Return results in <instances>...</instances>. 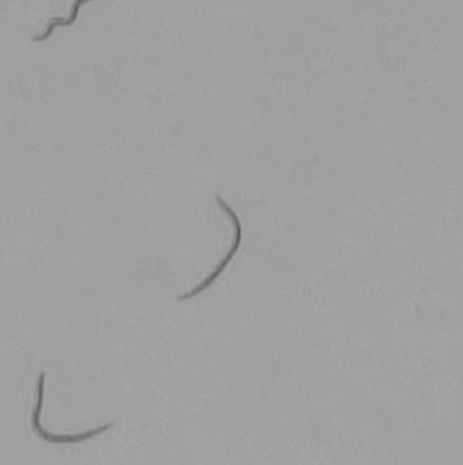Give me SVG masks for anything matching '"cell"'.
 Here are the masks:
<instances>
[{
  "instance_id": "obj_1",
  "label": "cell",
  "mask_w": 463,
  "mask_h": 465,
  "mask_svg": "<svg viewBox=\"0 0 463 465\" xmlns=\"http://www.w3.org/2000/svg\"><path fill=\"white\" fill-rule=\"evenodd\" d=\"M44 383H46V374L42 372L38 375V382H36V401H34V411H32V428H34V434L40 440L48 442V444H54V446H69V444H81L85 440H94L103 432L110 431L113 428V423L100 424L94 430H87V431L74 432V434H53V432L46 431L44 426L42 424V411L43 403H44Z\"/></svg>"
},
{
  "instance_id": "obj_2",
  "label": "cell",
  "mask_w": 463,
  "mask_h": 465,
  "mask_svg": "<svg viewBox=\"0 0 463 465\" xmlns=\"http://www.w3.org/2000/svg\"><path fill=\"white\" fill-rule=\"evenodd\" d=\"M216 203L220 205V208L223 210L224 213H228L230 220H232V228H234V232H232V248H230V251L226 252V256H224L223 261H222V262L216 266L215 271H213L212 274L208 275L207 279H205L203 282L200 283V285H197V287H193L191 292H187V293H183V295L179 297L181 302H185V300L197 299V297L202 295L203 292L208 291V289H210V287H212V285H213V283L218 281V277L223 274L224 269L232 264V258L236 256V252H238V250H240L241 242H242V224H241V220L240 216H238V213H236V212H234V210L230 207V203H228L226 200H223V197H220V195H216Z\"/></svg>"
},
{
  "instance_id": "obj_3",
  "label": "cell",
  "mask_w": 463,
  "mask_h": 465,
  "mask_svg": "<svg viewBox=\"0 0 463 465\" xmlns=\"http://www.w3.org/2000/svg\"><path fill=\"white\" fill-rule=\"evenodd\" d=\"M87 2H92V0H74V4H73V9H71V15L67 18L56 17L51 20L48 26H46V30L43 32L42 35H38V36H34V43H43L46 42V40H50L51 35L53 32L59 28V26H73L75 24V20H77V15H79V10L83 7L84 4H87Z\"/></svg>"
}]
</instances>
